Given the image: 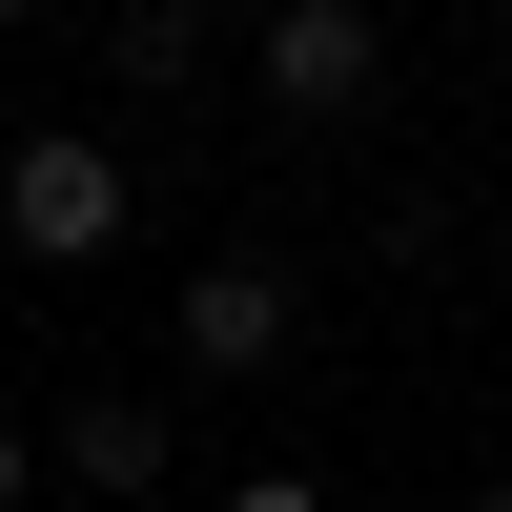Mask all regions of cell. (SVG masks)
Returning <instances> with one entry per match:
<instances>
[{"label":"cell","mask_w":512,"mask_h":512,"mask_svg":"<svg viewBox=\"0 0 512 512\" xmlns=\"http://www.w3.org/2000/svg\"><path fill=\"white\" fill-rule=\"evenodd\" d=\"M0 246H21V267H103L123 246V144H82V123L0 144Z\"/></svg>","instance_id":"obj_1"},{"label":"cell","mask_w":512,"mask_h":512,"mask_svg":"<svg viewBox=\"0 0 512 512\" xmlns=\"http://www.w3.org/2000/svg\"><path fill=\"white\" fill-rule=\"evenodd\" d=\"M164 328H185L205 390H267V369L308 349V267H287V246H226V267H185V308H164Z\"/></svg>","instance_id":"obj_2"},{"label":"cell","mask_w":512,"mask_h":512,"mask_svg":"<svg viewBox=\"0 0 512 512\" xmlns=\"http://www.w3.org/2000/svg\"><path fill=\"white\" fill-rule=\"evenodd\" d=\"M390 82V0H267V103L287 123H349Z\"/></svg>","instance_id":"obj_3"},{"label":"cell","mask_w":512,"mask_h":512,"mask_svg":"<svg viewBox=\"0 0 512 512\" xmlns=\"http://www.w3.org/2000/svg\"><path fill=\"white\" fill-rule=\"evenodd\" d=\"M41 472H62V512H144L164 472H185V410H144V390H82L62 431H41Z\"/></svg>","instance_id":"obj_4"},{"label":"cell","mask_w":512,"mask_h":512,"mask_svg":"<svg viewBox=\"0 0 512 512\" xmlns=\"http://www.w3.org/2000/svg\"><path fill=\"white\" fill-rule=\"evenodd\" d=\"M205 21H226V0H123V82H185Z\"/></svg>","instance_id":"obj_5"},{"label":"cell","mask_w":512,"mask_h":512,"mask_svg":"<svg viewBox=\"0 0 512 512\" xmlns=\"http://www.w3.org/2000/svg\"><path fill=\"white\" fill-rule=\"evenodd\" d=\"M205 512H328V472H226Z\"/></svg>","instance_id":"obj_6"},{"label":"cell","mask_w":512,"mask_h":512,"mask_svg":"<svg viewBox=\"0 0 512 512\" xmlns=\"http://www.w3.org/2000/svg\"><path fill=\"white\" fill-rule=\"evenodd\" d=\"M21 492H41V451H21V431H0V512H21Z\"/></svg>","instance_id":"obj_7"},{"label":"cell","mask_w":512,"mask_h":512,"mask_svg":"<svg viewBox=\"0 0 512 512\" xmlns=\"http://www.w3.org/2000/svg\"><path fill=\"white\" fill-rule=\"evenodd\" d=\"M0 41H41V0H0Z\"/></svg>","instance_id":"obj_8"},{"label":"cell","mask_w":512,"mask_h":512,"mask_svg":"<svg viewBox=\"0 0 512 512\" xmlns=\"http://www.w3.org/2000/svg\"><path fill=\"white\" fill-rule=\"evenodd\" d=\"M472 512H512V472H472Z\"/></svg>","instance_id":"obj_9"},{"label":"cell","mask_w":512,"mask_h":512,"mask_svg":"<svg viewBox=\"0 0 512 512\" xmlns=\"http://www.w3.org/2000/svg\"><path fill=\"white\" fill-rule=\"evenodd\" d=\"M492 308H512V246H492Z\"/></svg>","instance_id":"obj_10"},{"label":"cell","mask_w":512,"mask_h":512,"mask_svg":"<svg viewBox=\"0 0 512 512\" xmlns=\"http://www.w3.org/2000/svg\"><path fill=\"white\" fill-rule=\"evenodd\" d=\"M21 512H62V492H21Z\"/></svg>","instance_id":"obj_11"}]
</instances>
